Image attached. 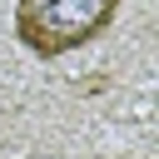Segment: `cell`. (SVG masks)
<instances>
[{"label": "cell", "instance_id": "1", "mask_svg": "<svg viewBox=\"0 0 159 159\" xmlns=\"http://www.w3.org/2000/svg\"><path fill=\"white\" fill-rule=\"evenodd\" d=\"M114 15L119 0H15V40L40 60H60L99 40Z\"/></svg>", "mask_w": 159, "mask_h": 159}]
</instances>
